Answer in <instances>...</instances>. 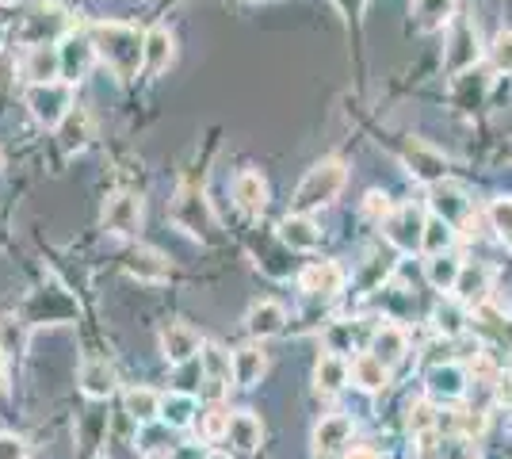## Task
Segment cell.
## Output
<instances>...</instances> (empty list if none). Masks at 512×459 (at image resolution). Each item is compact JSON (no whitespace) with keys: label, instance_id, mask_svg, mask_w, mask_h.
<instances>
[{"label":"cell","instance_id":"obj_1","mask_svg":"<svg viewBox=\"0 0 512 459\" xmlns=\"http://www.w3.org/2000/svg\"><path fill=\"white\" fill-rule=\"evenodd\" d=\"M88 39L96 46V58L119 81H134L138 69H146V35H138V27H127V23H96L88 31Z\"/></svg>","mask_w":512,"mask_h":459},{"label":"cell","instance_id":"obj_2","mask_svg":"<svg viewBox=\"0 0 512 459\" xmlns=\"http://www.w3.org/2000/svg\"><path fill=\"white\" fill-rule=\"evenodd\" d=\"M344 180H348V173H344V161H337V157H325V161H318L310 173L302 176L299 188H295V199H291L295 215H310L314 207L333 203V199L341 196Z\"/></svg>","mask_w":512,"mask_h":459},{"label":"cell","instance_id":"obj_3","mask_svg":"<svg viewBox=\"0 0 512 459\" xmlns=\"http://www.w3.org/2000/svg\"><path fill=\"white\" fill-rule=\"evenodd\" d=\"M172 226L184 230L188 238H199V241L214 238V211L199 188L184 184V188L176 192V199H172Z\"/></svg>","mask_w":512,"mask_h":459},{"label":"cell","instance_id":"obj_4","mask_svg":"<svg viewBox=\"0 0 512 459\" xmlns=\"http://www.w3.org/2000/svg\"><path fill=\"white\" fill-rule=\"evenodd\" d=\"M65 31H69V16L62 4H35L20 27V43H27L31 50L54 46L58 39H65Z\"/></svg>","mask_w":512,"mask_h":459},{"label":"cell","instance_id":"obj_5","mask_svg":"<svg viewBox=\"0 0 512 459\" xmlns=\"http://www.w3.org/2000/svg\"><path fill=\"white\" fill-rule=\"evenodd\" d=\"M23 100H27V108L35 115V123L39 127H54V131L62 127V119L73 111V92L62 81H54V85H31Z\"/></svg>","mask_w":512,"mask_h":459},{"label":"cell","instance_id":"obj_6","mask_svg":"<svg viewBox=\"0 0 512 459\" xmlns=\"http://www.w3.org/2000/svg\"><path fill=\"white\" fill-rule=\"evenodd\" d=\"M425 215L413 207V203H406V207H394L390 215H386L383 230L386 238L394 241L402 253H417V249H425Z\"/></svg>","mask_w":512,"mask_h":459},{"label":"cell","instance_id":"obj_7","mask_svg":"<svg viewBox=\"0 0 512 459\" xmlns=\"http://www.w3.org/2000/svg\"><path fill=\"white\" fill-rule=\"evenodd\" d=\"M104 230L115 238H134L142 230V199L130 192H115L104 207Z\"/></svg>","mask_w":512,"mask_h":459},{"label":"cell","instance_id":"obj_8","mask_svg":"<svg viewBox=\"0 0 512 459\" xmlns=\"http://www.w3.org/2000/svg\"><path fill=\"white\" fill-rule=\"evenodd\" d=\"M478 54H482V46H478L474 23L459 20L455 27H451L448 50H444V66H448V73H467V69H474Z\"/></svg>","mask_w":512,"mask_h":459},{"label":"cell","instance_id":"obj_9","mask_svg":"<svg viewBox=\"0 0 512 459\" xmlns=\"http://www.w3.org/2000/svg\"><path fill=\"white\" fill-rule=\"evenodd\" d=\"M199 352H203V341H199V333H195L192 326H184V322H172V326L161 329V356L169 360L172 368H184V364H192Z\"/></svg>","mask_w":512,"mask_h":459},{"label":"cell","instance_id":"obj_10","mask_svg":"<svg viewBox=\"0 0 512 459\" xmlns=\"http://www.w3.org/2000/svg\"><path fill=\"white\" fill-rule=\"evenodd\" d=\"M299 287L314 299H329L344 287V268L337 261H314L302 268Z\"/></svg>","mask_w":512,"mask_h":459},{"label":"cell","instance_id":"obj_11","mask_svg":"<svg viewBox=\"0 0 512 459\" xmlns=\"http://www.w3.org/2000/svg\"><path fill=\"white\" fill-rule=\"evenodd\" d=\"M127 276H134L138 284H165L169 280V261H165V253H157L150 245H138L127 257Z\"/></svg>","mask_w":512,"mask_h":459},{"label":"cell","instance_id":"obj_12","mask_svg":"<svg viewBox=\"0 0 512 459\" xmlns=\"http://www.w3.org/2000/svg\"><path fill=\"white\" fill-rule=\"evenodd\" d=\"M58 54H62V77L73 85V81H81L88 73L92 58H96V46H92V39H85V35H65Z\"/></svg>","mask_w":512,"mask_h":459},{"label":"cell","instance_id":"obj_13","mask_svg":"<svg viewBox=\"0 0 512 459\" xmlns=\"http://www.w3.org/2000/svg\"><path fill=\"white\" fill-rule=\"evenodd\" d=\"M348 440H352V417L329 414L321 417L318 429H314V452L318 456H333V452H341Z\"/></svg>","mask_w":512,"mask_h":459},{"label":"cell","instance_id":"obj_14","mask_svg":"<svg viewBox=\"0 0 512 459\" xmlns=\"http://www.w3.org/2000/svg\"><path fill=\"white\" fill-rule=\"evenodd\" d=\"M199 368H203V379H207V391L211 394H222L230 387V379H234V360H230V352H222L218 345H203Z\"/></svg>","mask_w":512,"mask_h":459},{"label":"cell","instance_id":"obj_15","mask_svg":"<svg viewBox=\"0 0 512 459\" xmlns=\"http://www.w3.org/2000/svg\"><path fill=\"white\" fill-rule=\"evenodd\" d=\"M287 326V310L276 303V299H260V303L249 306V314H245V329L253 333V337H276L279 329Z\"/></svg>","mask_w":512,"mask_h":459},{"label":"cell","instance_id":"obj_16","mask_svg":"<svg viewBox=\"0 0 512 459\" xmlns=\"http://www.w3.org/2000/svg\"><path fill=\"white\" fill-rule=\"evenodd\" d=\"M23 77L31 85H54L62 77V54L54 46H35L27 54V62H23Z\"/></svg>","mask_w":512,"mask_h":459},{"label":"cell","instance_id":"obj_17","mask_svg":"<svg viewBox=\"0 0 512 459\" xmlns=\"http://www.w3.org/2000/svg\"><path fill=\"white\" fill-rule=\"evenodd\" d=\"M77 383H81L85 398L104 402V398H111V391H115V368H111L107 360H85L81 372H77Z\"/></svg>","mask_w":512,"mask_h":459},{"label":"cell","instance_id":"obj_18","mask_svg":"<svg viewBox=\"0 0 512 459\" xmlns=\"http://www.w3.org/2000/svg\"><path fill=\"white\" fill-rule=\"evenodd\" d=\"M432 211H436V219L444 222H463L467 219V196H463V188L459 184H451V180H440V184H432Z\"/></svg>","mask_w":512,"mask_h":459},{"label":"cell","instance_id":"obj_19","mask_svg":"<svg viewBox=\"0 0 512 459\" xmlns=\"http://www.w3.org/2000/svg\"><path fill=\"white\" fill-rule=\"evenodd\" d=\"M279 238H283V245H291V249H299V253H310V249H318L321 230L310 215H295V211H291L287 219L279 222Z\"/></svg>","mask_w":512,"mask_h":459},{"label":"cell","instance_id":"obj_20","mask_svg":"<svg viewBox=\"0 0 512 459\" xmlns=\"http://www.w3.org/2000/svg\"><path fill=\"white\" fill-rule=\"evenodd\" d=\"M234 199L245 215H260V211L268 207V184H264V176L253 173V169H249V173H237Z\"/></svg>","mask_w":512,"mask_h":459},{"label":"cell","instance_id":"obj_21","mask_svg":"<svg viewBox=\"0 0 512 459\" xmlns=\"http://www.w3.org/2000/svg\"><path fill=\"white\" fill-rule=\"evenodd\" d=\"M226 440H230V448L234 452H256L260 448V440H264V425H260V417L249 414V410H241V414L230 417V433H226Z\"/></svg>","mask_w":512,"mask_h":459},{"label":"cell","instance_id":"obj_22","mask_svg":"<svg viewBox=\"0 0 512 459\" xmlns=\"http://www.w3.org/2000/svg\"><path fill=\"white\" fill-rule=\"evenodd\" d=\"M409 352V337L406 329L398 326H383L375 329V337H371V356H379L386 368H394V364H402Z\"/></svg>","mask_w":512,"mask_h":459},{"label":"cell","instance_id":"obj_23","mask_svg":"<svg viewBox=\"0 0 512 459\" xmlns=\"http://www.w3.org/2000/svg\"><path fill=\"white\" fill-rule=\"evenodd\" d=\"M88 138H92V119L85 108H73L58 127V146H62V153H81L88 146Z\"/></svg>","mask_w":512,"mask_h":459},{"label":"cell","instance_id":"obj_24","mask_svg":"<svg viewBox=\"0 0 512 459\" xmlns=\"http://www.w3.org/2000/svg\"><path fill=\"white\" fill-rule=\"evenodd\" d=\"M486 291H490V268H486V264H463L459 284H455L459 303L482 306V303H486Z\"/></svg>","mask_w":512,"mask_h":459},{"label":"cell","instance_id":"obj_25","mask_svg":"<svg viewBox=\"0 0 512 459\" xmlns=\"http://www.w3.org/2000/svg\"><path fill=\"white\" fill-rule=\"evenodd\" d=\"M268 372V356L260 345H245L234 352V383L237 387H256Z\"/></svg>","mask_w":512,"mask_h":459},{"label":"cell","instance_id":"obj_26","mask_svg":"<svg viewBox=\"0 0 512 459\" xmlns=\"http://www.w3.org/2000/svg\"><path fill=\"white\" fill-rule=\"evenodd\" d=\"M176 58V43H172L169 27H150L146 31V69L150 73H165Z\"/></svg>","mask_w":512,"mask_h":459},{"label":"cell","instance_id":"obj_27","mask_svg":"<svg viewBox=\"0 0 512 459\" xmlns=\"http://www.w3.org/2000/svg\"><path fill=\"white\" fill-rule=\"evenodd\" d=\"M352 379H356V387L367 394L383 391L386 383H390V368H386L379 356H371V352H363L352 360Z\"/></svg>","mask_w":512,"mask_h":459},{"label":"cell","instance_id":"obj_28","mask_svg":"<svg viewBox=\"0 0 512 459\" xmlns=\"http://www.w3.org/2000/svg\"><path fill=\"white\" fill-rule=\"evenodd\" d=\"M406 157H409V165H413V173L421 176V180H428V184L448 180V161H444L436 150H428L425 142H413Z\"/></svg>","mask_w":512,"mask_h":459},{"label":"cell","instance_id":"obj_29","mask_svg":"<svg viewBox=\"0 0 512 459\" xmlns=\"http://www.w3.org/2000/svg\"><path fill=\"white\" fill-rule=\"evenodd\" d=\"M463 391H467V375L459 372L455 364H436V368L428 372V394H432V398L451 402V398H459Z\"/></svg>","mask_w":512,"mask_h":459},{"label":"cell","instance_id":"obj_30","mask_svg":"<svg viewBox=\"0 0 512 459\" xmlns=\"http://www.w3.org/2000/svg\"><path fill=\"white\" fill-rule=\"evenodd\" d=\"M413 20L425 31H440L455 20V0H413Z\"/></svg>","mask_w":512,"mask_h":459},{"label":"cell","instance_id":"obj_31","mask_svg":"<svg viewBox=\"0 0 512 459\" xmlns=\"http://www.w3.org/2000/svg\"><path fill=\"white\" fill-rule=\"evenodd\" d=\"M348 375H352V368L344 364V356H321L318 368H314V387L321 394H337L348 383Z\"/></svg>","mask_w":512,"mask_h":459},{"label":"cell","instance_id":"obj_32","mask_svg":"<svg viewBox=\"0 0 512 459\" xmlns=\"http://www.w3.org/2000/svg\"><path fill=\"white\" fill-rule=\"evenodd\" d=\"M459 272H463V261H459V257H451V253H440V257H432V261L425 264L428 284L436 287V291H455Z\"/></svg>","mask_w":512,"mask_h":459},{"label":"cell","instance_id":"obj_33","mask_svg":"<svg viewBox=\"0 0 512 459\" xmlns=\"http://www.w3.org/2000/svg\"><path fill=\"white\" fill-rule=\"evenodd\" d=\"M127 417L130 421H138V425H150L153 417H161V394H153L150 387H130Z\"/></svg>","mask_w":512,"mask_h":459},{"label":"cell","instance_id":"obj_34","mask_svg":"<svg viewBox=\"0 0 512 459\" xmlns=\"http://www.w3.org/2000/svg\"><path fill=\"white\" fill-rule=\"evenodd\" d=\"M195 414H199V410H195L192 394L176 391V394H169V398H161V417L169 421L172 429H184V425H192Z\"/></svg>","mask_w":512,"mask_h":459},{"label":"cell","instance_id":"obj_35","mask_svg":"<svg viewBox=\"0 0 512 459\" xmlns=\"http://www.w3.org/2000/svg\"><path fill=\"white\" fill-rule=\"evenodd\" d=\"M478 329L497 341V345H512V318H505L501 310H493V306H478Z\"/></svg>","mask_w":512,"mask_h":459},{"label":"cell","instance_id":"obj_36","mask_svg":"<svg viewBox=\"0 0 512 459\" xmlns=\"http://www.w3.org/2000/svg\"><path fill=\"white\" fill-rule=\"evenodd\" d=\"M451 238H455V226L444 219H428L425 222V253L428 257H440L451 249Z\"/></svg>","mask_w":512,"mask_h":459},{"label":"cell","instance_id":"obj_37","mask_svg":"<svg viewBox=\"0 0 512 459\" xmlns=\"http://www.w3.org/2000/svg\"><path fill=\"white\" fill-rule=\"evenodd\" d=\"M195 425H199V433L207 440H226V433H230V414L222 406H211V410H203V414L195 417Z\"/></svg>","mask_w":512,"mask_h":459},{"label":"cell","instance_id":"obj_38","mask_svg":"<svg viewBox=\"0 0 512 459\" xmlns=\"http://www.w3.org/2000/svg\"><path fill=\"white\" fill-rule=\"evenodd\" d=\"M490 222L501 238H512V199L509 196H501L490 203Z\"/></svg>","mask_w":512,"mask_h":459},{"label":"cell","instance_id":"obj_39","mask_svg":"<svg viewBox=\"0 0 512 459\" xmlns=\"http://www.w3.org/2000/svg\"><path fill=\"white\" fill-rule=\"evenodd\" d=\"M436 456L440 459H478V448H474V440L470 437H448L440 448H436Z\"/></svg>","mask_w":512,"mask_h":459},{"label":"cell","instance_id":"obj_40","mask_svg":"<svg viewBox=\"0 0 512 459\" xmlns=\"http://www.w3.org/2000/svg\"><path fill=\"white\" fill-rule=\"evenodd\" d=\"M490 58L493 66L501 69V73H512V31H501L490 46Z\"/></svg>","mask_w":512,"mask_h":459},{"label":"cell","instance_id":"obj_41","mask_svg":"<svg viewBox=\"0 0 512 459\" xmlns=\"http://www.w3.org/2000/svg\"><path fill=\"white\" fill-rule=\"evenodd\" d=\"M409 429L417 433V437H425L436 429V414H432V406L428 402H417V406H409Z\"/></svg>","mask_w":512,"mask_h":459},{"label":"cell","instance_id":"obj_42","mask_svg":"<svg viewBox=\"0 0 512 459\" xmlns=\"http://www.w3.org/2000/svg\"><path fill=\"white\" fill-rule=\"evenodd\" d=\"M27 456V444L12 433H0V459H23Z\"/></svg>","mask_w":512,"mask_h":459},{"label":"cell","instance_id":"obj_43","mask_svg":"<svg viewBox=\"0 0 512 459\" xmlns=\"http://www.w3.org/2000/svg\"><path fill=\"white\" fill-rule=\"evenodd\" d=\"M363 211H367V215H375V219H383V222H386V215H390V203H386L383 192H367V199H363Z\"/></svg>","mask_w":512,"mask_h":459},{"label":"cell","instance_id":"obj_44","mask_svg":"<svg viewBox=\"0 0 512 459\" xmlns=\"http://www.w3.org/2000/svg\"><path fill=\"white\" fill-rule=\"evenodd\" d=\"M12 81H16V62H12V54L0 46V92H8Z\"/></svg>","mask_w":512,"mask_h":459},{"label":"cell","instance_id":"obj_45","mask_svg":"<svg viewBox=\"0 0 512 459\" xmlns=\"http://www.w3.org/2000/svg\"><path fill=\"white\" fill-rule=\"evenodd\" d=\"M459 425H463V437H478V433L486 429V417L474 410V414H467L463 421H459Z\"/></svg>","mask_w":512,"mask_h":459},{"label":"cell","instance_id":"obj_46","mask_svg":"<svg viewBox=\"0 0 512 459\" xmlns=\"http://www.w3.org/2000/svg\"><path fill=\"white\" fill-rule=\"evenodd\" d=\"M497 398H501V402H512V375L497 379Z\"/></svg>","mask_w":512,"mask_h":459},{"label":"cell","instance_id":"obj_47","mask_svg":"<svg viewBox=\"0 0 512 459\" xmlns=\"http://www.w3.org/2000/svg\"><path fill=\"white\" fill-rule=\"evenodd\" d=\"M344 459H379V452H375V448H352Z\"/></svg>","mask_w":512,"mask_h":459},{"label":"cell","instance_id":"obj_48","mask_svg":"<svg viewBox=\"0 0 512 459\" xmlns=\"http://www.w3.org/2000/svg\"><path fill=\"white\" fill-rule=\"evenodd\" d=\"M337 4H341L344 16H356V12L363 8V0H337Z\"/></svg>","mask_w":512,"mask_h":459},{"label":"cell","instance_id":"obj_49","mask_svg":"<svg viewBox=\"0 0 512 459\" xmlns=\"http://www.w3.org/2000/svg\"><path fill=\"white\" fill-rule=\"evenodd\" d=\"M8 391V368H4V349H0V394Z\"/></svg>","mask_w":512,"mask_h":459},{"label":"cell","instance_id":"obj_50","mask_svg":"<svg viewBox=\"0 0 512 459\" xmlns=\"http://www.w3.org/2000/svg\"><path fill=\"white\" fill-rule=\"evenodd\" d=\"M146 459H172V456H169V452H150Z\"/></svg>","mask_w":512,"mask_h":459},{"label":"cell","instance_id":"obj_51","mask_svg":"<svg viewBox=\"0 0 512 459\" xmlns=\"http://www.w3.org/2000/svg\"><path fill=\"white\" fill-rule=\"evenodd\" d=\"M207 459H230V456H222V452H211V456H207Z\"/></svg>","mask_w":512,"mask_h":459},{"label":"cell","instance_id":"obj_52","mask_svg":"<svg viewBox=\"0 0 512 459\" xmlns=\"http://www.w3.org/2000/svg\"><path fill=\"white\" fill-rule=\"evenodd\" d=\"M0 165H4V153H0Z\"/></svg>","mask_w":512,"mask_h":459}]
</instances>
